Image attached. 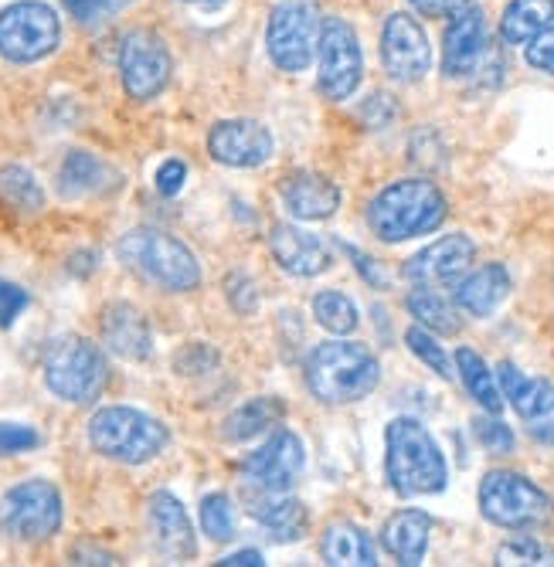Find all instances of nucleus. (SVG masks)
<instances>
[{
    "label": "nucleus",
    "mask_w": 554,
    "mask_h": 567,
    "mask_svg": "<svg viewBox=\"0 0 554 567\" xmlns=\"http://www.w3.org/2000/svg\"><path fill=\"white\" fill-rule=\"evenodd\" d=\"M218 564H225V567H259V564H266V557L256 547H245V550H235V554L222 557Z\"/></svg>",
    "instance_id": "obj_44"
},
{
    "label": "nucleus",
    "mask_w": 554,
    "mask_h": 567,
    "mask_svg": "<svg viewBox=\"0 0 554 567\" xmlns=\"http://www.w3.org/2000/svg\"><path fill=\"white\" fill-rule=\"evenodd\" d=\"M307 466V449L293 429H276L256 452H248L242 462V480L252 489L266 493H289Z\"/></svg>",
    "instance_id": "obj_14"
},
{
    "label": "nucleus",
    "mask_w": 554,
    "mask_h": 567,
    "mask_svg": "<svg viewBox=\"0 0 554 567\" xmlns=\"http://www.w3.org/2000/svg\"><path fill=\"white\" fill-rule=\"evenodd\" d=\"M365 82V51L355 24L343 18H324L317 41V89L330 102L350 99Z\"/></svg>",
    "instance_id": "obj_11"
},
{
    "label": "nucleus",
    "mask_w": 554,
    "mask_h": 567,
    "mask_svg": "<svg viewBox=\"0 0 554 567\" xmlns=\"http://www.w3.org/2000/svg\"><path fill=\"white\" fill-rule=\"evenodd\" d=\"M531 439L541 442V445H547V449H554V422L537 419V425H531Z\"/></svg>",
    "instance_id": "obj_46"
},
{
    "label": "nucleus",
    "mask_w": 554,
    "mask_h": 567,
    "mask_svg": "<svg viewBox=\"0 0 554 567\" xmlns=\"http://www.w3.org/2000/svg\"><path fill=\"white\" fill-rule=\"evenodd\" d=\"M490 51V24L483 8H463L452 14L442 34V75L445 79H470Z\"/></svg>",
    "instance_id": "obj_17"
},
{
    "label": "nucleus",
    "mask_w": 554,
    "mask_h": 567,
    "mask_svg": "<svg viewBox=\"0 0 554 567\" xmlns=\"http://www.w3.org/2000/svg\"><path fill=\"white\" fill-rule=\"evenodd\" d=\"M381 65L391 82L419 85L432 72V44L412 11H394L381 24Z\"/></svg>",
    "instance_id": "obj_13"
},
{
    "label": "nucleus",
    "mask_w": 554,
    "mask_h": 567,
    "mask_svg": "<svg viewBox=\"0 0 554 567\" xmlns=\"http://www.w3.org/2000/svg\"><path fill=\"white\" fill-rule=\"evenodd\" d=\"M473 435H476V442L490 455H511L514 452V432H511V425H503L496 415H490V411H486L483 419L473 422Z\"/></svg>",
    "instance_id": "obj_38"
},
{
    "label": "nucleus",
    "mask_w": 554,
    "mask_h": 567,
    "mask_svg": "<svg viewBox=\"0 0 554 567\" xmlns=\"http://www.w3.org/2000/svg\"><path fill=\"white\" fill-rule=\"evenodd\" d=\"M496 381H500V391L507 398V404L524 422L554 415V381L527 378L517 364H511V360H500L496 364Z\"/></svg>",
    "instance_id": "obj_25"
},
{
    "label": "nucleus",
    "mask_w": 554,
    "mask_h": 567,
    "mask_svg": "<svg viewBox=\"0 0 554 567\" xmlns=\"http://www.w3.org/2000/svg\"><path fill=\"white\" fill-rule=\"evenodd\" d=\"M476 262V241L470 235H445L406 262V279L412 286H456Z\"/></svg>",
    "instance_id": "obj_16"
},
{
    "label": "nucleus",
    "mask_w": 554,
    "mask_h": 567,
    "mask_svg": "<svg viewBox=\"0 0 554 567\" xmlns=\"http://www.w3.org/2000/svg\"><path fill=\"white\" fill-rule=\"evenodd\" d=\"M286 419V404L273 394H263V398H252L245 404H238L232 415L222 422V439L238 445V442H248L263 432H269L273 425H279Z\"/></svg>",
    "instance_id": "obj_28"
},
{
    "label": "nucleus",
    "mask_w": 554,
    "mask_h": 567,
    "mask_svg": "<svg viewBox=\"0 0 554 567\" xmlns=\"http://www.w3.org/2000/svg\"><path fill=\"white\" fill-rule=\"evenodd\" d=\"M452 289H456L452 296H456V306L463 309L466 317L486 320V317L496 313L503 302H507V296L514 289V279H511V272L503 262H486L480 269H470Z\"/></svg>",
    "instance_id": "obj_22"
},
{
    "label": "nucleus",
    "mask_w": 554,
    "mask_h": 567,
    "mask_svg": "<svg viewBox=\"0 0 554 567\" xmlns=\"http://www.w3.org/2000/svg\"><path fill=\"white\" fill-rule=\"evenodd\" d=\"M406 4L422 18H452V14H460L463 8H470L473 0H406Z\"/></svg>",
    "instance_id": "obj_43"
},
{
    "label": "nucleus",
    "mask_w": 554,
    "mask_h": 567,
    "mask_svg": "<svg viewBox=\"0 0 554 567\" xmlns=\"http://www.w3.org/2000/svg\"><path fill=\"white\" fill-rule=\"evenodd\" d=\"M116 171L99 161L89 150H69L65 161L59 167V190L62 197H89V194H103L116 187Z\"/></svg>",
    "instance_id": "obj_27"
},
{
    "label": "nucleus",
    "mask_w": 554,
    "mask_h": 567,
    "mask_svg": "<svg viewBox=\"0 0 554 567\" xmlns=\"http://www.w3.org/2000/svg\"><path fill=\"white\" fill-rule=\"evenodd\" d=\"M0 197H4V204H11V208L21 215H41L44 200H48L38 177L21 164L0 167Z\"/></svg>",
    "instance_id": "obj_32"
},
{
    "label": "nucleus",
    "mask_w": 554,
    "mask_h": 567,
    "mask_svg": "<svg viewBox=\"0 0 554 567\" xmlns=\"http://www.w3.org/2000/svg\"><path fill=\"white\" fill-rule=\"evenodd\" d=\"M110 384V360L89 337L65 333L44 353V388L65 404H92Z\"/></svg>",
    "instance_id": "obj_6"
},
{
    "label": "nucleus",
    "mask_w": 554,
    "mask_h": 567,
    "mask_svg": "<svg viewBox=\"0 0 554 567\" xmlns=\"http://www.w3.org/2000/svg\"><path fill=\"white\" fill-rule=\"evenodd\" d=\"M146 527H150V537H154L157 550L167 560H191L197 554L191 517H187L184 503L174 493H167V489L150 493V499H146Z\"/></svg>",
    "instance_id": "obj_19"
},
{
    "label": "nucleus",
    "mask_w": 554,
    "mask_h": 567,
    "mask_svg": "<svg viewBox=\"0 0 554 567\" xmlns=\"http://www.w3.org/2000/svg\"><path fill=\"white\" fill-rule=\"evenodd\" d=\"M89 445L103 458L123 462V466H143L157 458L171 445V429L130 404H106L89 419Z\"/></svg>",
    "instance_id": "obj_5"
},
{
    "label": "nucleus",
    "mask_w": 554,
    "mask_h": 567,
    "mask_svg": "<svg viewBox=\"0 0 554 567\" xmlns=\"http://www.w3.org/2000/svg\"><path fill=\"white\" fill-rule=\"evenodd\" d=\"M62 44V18L44 0H14L0 11V55L11 65H34Z\"/></svg>",
    "instance_id": "obj_9"
},
{
    "label": "nucleus",
    "mask_w": 554,
    "mask_h": 567,
    "mask_svg": "<svg viewBox=\"0 0 554 567\" xmlns=\"http://www.w3.org/2000/svg\"><path fill=\"white\" fill-rule=\"evenodd\" d=\"M201 530L215 544H228L235 537V506L228 493H208L201 499Z\"/></svg>",
    "instance_id": "obj_34"
},
{
    "label": "nucleus",
    "mask_w": 554,
    "mask_h": 567,
    "mask_svg": "<svg viewBox=\"0 0 554 567\" xmlns=\"http://www.w3.org/2000/svg\"><path fill=\"white\" fill-rule=\"evenodd\" d=\"M120 82L123 92L133 102H154L174 79V55L167 41L150 31V28H133L120 41Z\"/></svg>",
    "instance_id": "obj_12"
},
{
    "label": "nucleus",
    "mask_w": 554,
    "mask_h": 567,
    "mask_svg": "<svg viewBox=\"0 0 554 567\" xmlns=\"http://www.w3.org/2000/svg\"><path fill=\"white\" fill-rule=\"evenodd\" d=\"M41 445V432L21 422H0V455H21Z\"/></svg>",
    "instance_id": "obj_39"
},
{
    "label": "nucleus",
    "mask_w": 554,
    "mask_h": 567,
    "mask_svg": "<svg viewBox=\"0 0 554 567\" xmlns=\"http://www.w3.org/2000/svg\"><path fill=\"white\" fill-rule=\"evenodd\" d=\"M99 337H103L110 353L133 360V364L154 357V333H150L146 317L133 302H110L99 317Z\"/></svg>",
    "instance_id": "obj_21"
},
{
    "label": "nucleus",
    "mask_w": 554,
    "mask_h": 567,
    "mask_svg": "<svg viewBox=\"0 0 554 567\" xmlns=\"http://www.w3.org/2000/svg\"><path fill=\"white\" fill-rule=\"evenodd\" d=\"M184 181H187V164H184V161H177V157H167V161L157 167V177H154V184H157V190H161L164 197L181 194Z\"/></svg>",
    "instance_id": "obj_42"
},
{
    "label": "nucleus",
    "mask_w": 554,
    "mask_h": 567,
    "mask_svg": "<svg viewBox=\"0 0 554 567\" xmlns=\"http://www.w3.org/2000/svg\"><path fill=\"white\" fill-rule=\"evenodd\" d=\"M248 513L256 517L273 540L289 544V540H304L310 530V513L304 506V499L286 496V493H266V489H252L248 486Z\"/></svg>",
    "instance_id": "obj_23"
},
{
    "label": "nucleus",
    "mask_w": 554,
    "mask_h": 567,
    "mask_svg": "<svg viewBox=\"0 0 554 567\" xmlns=\"http://www.w3.org/2000/svg\"><path fill=\"white\" fill-rule=\"evenodd\" d=\"M384 480L394 496H435L449 483V466L432 432L409 415H398L384 429Z\"/></svg>",
    "instance_id": "obj_1"
},
{
    "label": "nucleus",
    "mask_w": 554,
    "mask_h": 567,
    "mask_svg": "<svg viewBox=\"0 0 554 567\" xmlns=\"http://www.w3.org/2000/svg\"><path fill=\"white\" fill-rule=\"evenodd\" d=\"M116 259L143 282L164 292H194L201 286L197 255L161 228H133L116 241Z\"/></svg>",
    "instance_id": "obj_4"
},
{
    "label": "nucleus",
    "mask_w": 554,
    "mask_h": 567,
    "mask_svg": "<svg viewBox=\"0 0 554 567\" xmlns=\"http://www.w3.org/2000/svg\"><path fill=\"white\" fill-rule=\"evenodd\" d=\"M72 560H75V564H120L116 554H110V550H89V554H85L82 547L72 550Z\"/></svg>",
    "instance_id": "obj_45"
},
{
    "label": "nucleus",
    "mask_w": 554,
    "mask_h": 567,
    "mask_svg": "<svg viewBox=\"0 0 554 567\" xmlns=\"http://www.w3.org/2000/svg\"><path fill=\"white\" fill-rule=\"evenodd\" d=\"M406 343H409V350L422 360V364H425L429 371H435L442 381H452V378H456V371H452V357L445 353V347L435 340L432 330H425V327L416 323V327H409Z\"/></svg>",
    "instance_id": "obj_35"
},
{
    "label": "nucleus",
    "mask_w": 554,
    "mask_h": 567,
    "mask_svg": "<svg viewBox=\"0 0 554 567\" xmlns=\"http://www.w3.org/2000/svg\"><path fill=\"white\" fill-rule=\"evenodd\" d=\"M432 517L425 509H394L381 527V547L406 567H419L429 554Z\"/></svg>",
    "instance_id": "obj_24"
},
{
    "label": "nucleus",
    "mask_w": 554,
    "mask_h": 567,
    "mask_svg": "<svg viewBox=\"0 0 554 567\" xmlns=\"http://www.w3.org/2000/svg\"><path fill=\"white\" fill-rule=\"evenodd\" d=\"M269 251L283 272L296 279H317L334 266V255L324 245V238L310 235L307 228H296L289 221L273 225L269 231Z\"/></svg>",
    "instance_id": "obj_18"
},
{
    "label": "nucleus",
    "mask_w": 554,
    "mask_h": 567,
    "mask_svg": "<svg viewBox=\"0 0 554 567\" xmlns=\"http://www.w3.org/2000/svg\"><path fill=\"white\" fill-rule=\"evenodd\" d=\"M65 503L55 483L24 480L0 496V530L21 544H44L62 530Z\"/></svg>",
    "instance_id": "obj_10"
},
{
    "label": "nucleus",
    "mask_w": 554,
    "mask_h": 567,
    "mask_svg": "<svg viewBox=\"0 0 554 567\" xmlns=\"http://www.w3.org/2000/svg\"><path fill=\"white\" fill-rule=\"evenodd\" d=\"M28 309V292L8 279H0V327H14V320Z\"/></svg>",
    "instance_id": "obj_41"
},
{
    "label": "nucleus",
    "mask_w": 554,
    "mask_h": 567,
    "mask_svg": "<svg viewBox=\"0 0 554 567\" xmlns=\"http://www.w3.org/2000/svg\"><path fill=\"white\" fill-rule=\"evenodd\" d=\"M181 4H191V8H201V11H218V8L228 4V0H181Z\"/></svg>",
    "instance_id": "obj_47"
},
{
    "label": "nucleus",
    "mask_w": 554,
    "mask_h": 567,
    "mask_svg": "<svg viewBox=\"0 0 554 567\" xmlns=\"http://www.w3.org/2000/svg\"><path fill=\"white\" fill-rule=\"evenodd\" d=\"M208 153L212 161L232 171H256L273 161L276 153V136L266 123L259 120H218L208 130Z\"/></svg>",
    "instance_id": "obj_15"
},
{
    "label": "nucleus",
    "mask_w": 554,
    "mask_h": 567,
    "mask_svg": "<svg viewBox=\"0 0 554 567\" xmlns=\"http://www.w3.org/2000/svg\"><path fill=\"white\" fill-rule=\"evenodd\" d=\"M480 513L500 530H541L554 520V499L524 473L514 470H490L480 480Z\"/></svg>",
    "instance_id": "obj_7"
},
{
    "label": "nucleus",
    "mask_w": 554,
    "mask_h": 567,
    "mask_svg": "<svg viewBox=\"0 0 554 567\" xmlns=\"http://www.w3.org/2000/svg\"><path fill=\"white\" fill-rule=\"evenodd\" d=\"M445 215H449V200L432 181L406 177L381 187L371 197L365 221L378 241L398 245V241L432 235L435 228H442Z\"/></svg>",
    "instance_id": "obj_2"
},
{
    "label": "nucleus",
    "mask_w": 554,
    "mask_h": 567,
    "mask_svg": "<svg viewBox=\"0 0 554 567\" xmlns=\"http://www.w3.org/2000/svg\"><path fill=\"white\" fill-rule=\"evenodd\" d=\"M65 11L75 18V24L82 28H103L113 18H120L133 0H62Z\"/></svg>",
    "instance_id": "obj_37"
},
{
    "label": "nucleus",
    "mask_w": 554,
    "mask_h": 567,
    "mask_svg": "<svg viewBox=\"0 0 554 567\" xmlns=\"http://www.w3.org/2000/svg\"><path fill=\"white\" fill-rule=\"evenodd\" d=\"M320 557L330 567H375L378 547L365 527L350 520H337L320 537Z\"/></svg>",
    "instance_id": "obj_26"
},
{
    "label": "nucleus",
    "mask_w": 554,
    "mask_h": 567,
    "mask_svg": "<svg viewBox=\"0 0 554 567\" xmlns=\"http://www.w3.org/2000/svg\"><path fill=\"white\" fill-rule=\"evenodd\" d=\"M406 309L416 317L419 327L439 333V337H456L463 330V320L456 313V306H452L445 296H439L432 286H416L409 296H406Z\"/></svg>",
    "instance_id": "obj_31"
},
{
    "label": "nucleus",
    "mask_w": 554,
    "mask_h": 567,
    "mask_svg": "<svg viewBox=\"0 0 554 567\" xmlns=\"http://www.w3.org/2000/svg\"><path fill=\"white\" fill-rule=\"evenodd\" d=\"M496 564L507 567V564H554V547L537 540V537H511L496 547Z\"/></svg>",
    "instance_id": "obj_36"
},
{
    "label": "nucleus",
    "mask_w": 554,
    "mask_h": 567,
    "mask_svg": "<svg viewBox=\"0 0 554 567\" xmlns=\"http://www.w3.org/2000/svg\"><path fill=\"white\" fill-rule=\"evenodd\" d=\"M310 309H314V320H317L327 333H334V337H350V333H355V330L361 327L358 302L350 299V296H343V292H337V289L317 292Z\"/></svg>",
    "instance_id": "obj_33"
},
{
    "label": "nucleus",
    "mask_w": 554,
    "mask_h": 567,
    "mask_svg": "<svg viewBox=\"0 0 554 567\" xmlns=\"http://www.w3.org/2000/svg\"><path fill=\"white\" fill-rule=\"evenodd\" d=\"M320 28H324V11L317 0H279L269 11V24H266L269 62L286 75L307 72L317 62Z\"/></svg>",
    "instance_id": "obj_8"
},
{
    "label": "nucleus",
    "mask_w": 554,
    "mask_h": 567,
    "mask_svg": "<svg viewBox=\"0 0 554 567\" xmlns=\"http://www.w3.org/2000/svg\"><path fill=\"white\" fill-rule=\"evenodd\" d=\"M524 62H527L534 72H544V75L554 79V24L524 44Z\"/></svg>",
    "instance_id": "obj_40"
},
{
    "label": "nucleus",
    "mask_w": 554,
    "mask_h": 567,
    "mask_svg": "<svg viewBox=\"0 0 554 567\" xmlns=\"http://www.w3.org/2000/svg\"><path fill=\"white\" fill-rule=\"evenodd\" d=\"M279 197L286 204V212L296 218V221H327L337 215L340 208V187L317 174V171H296V174H286L283 184H279Z\"/></svg>",
    "instance_id": "obj_20"
},
{
    "label": "nucleus",
    "mask_w": 554,
    "mask_h": 567,
    "mask_svg": "<svg viewBox=\"0 0 554 567\" xmlns=\"http://www.w3.org/2000/svg\"><path fill=\"white\" fill-rule=\"evenodd\" d=\"M554 24V0H507L500 14L503 44H527Z\"/></svg>",
    "instance_id": "obj_29"
},
{
    "label": "nucleus",
    "mask_w": 554,
    "mask_h": 567,
    "mask_svg": "<svg viewBox=\"0 0 554 567\" xmlns=\"http://www.w3.org/2000/svg\"><path fill=\"white\" fill-rule=\"evenodd\" d=\"M307 391L320 404H358L371 398L381 384V364L378 357L355 340H324L307 353L304 364Z\"/></svg>",
    "instance_id": "obj_3"
},
{
    "label": "nucleus",
    "mask_w": 554,
    "mask_h": 567,
    "mask_svg": "<svg viewBox=\"0 0 554 567\" xmlns=\"http://www.w3.org/2000/svg\"><path fill=\"white\" fill-rule=\"evenodd\" d=\"M456 378L463 381L466 394L483 408L490 415H500L503 411V391L496 374L490 371L486 360L473 350V347H460L456 350Z\"/></svg>",
    "instance_id": "obj_30"
}]
</instances>
